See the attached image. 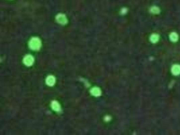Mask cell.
Instances as JSON below:
<instances>
[{
  "instance_id": "obj_1",
  "label": "cell",
  "mask_w": 180,
  "mask_h": 135,
  "mask_svg": "<svg viewBox=\"0 0 180 135\" xmlns=\"http://www.w3.org/2000/svg\"><path fill=\"white\" fill-rule=\"evenodd\" d=\"M29 45L32 50H38L41 47V41L38 37H33L29 41Z\"/></svg>"
},
{
  "instance_id": "obj_2",
  "label": "cell",
  "mask_w": 180,
  "mask_h": 135,
  "mask_svg": "<svg viewBox=\"0 0 180 135\" xmlns=\"http://www.w3.org/2000/svg\"><path fill=\"white\" fill-rule=\"evenodd\" d=\"M56 20L57 22L60 24H62V25H65L67 24V19L65 15L63 14H60L56 16Z\"/></svg>"
},
{
  "instance_id": "obj_3",
  "label": "cell",
  "mask_w": 180,
  "mask_h": 135,
  "mask_svg": "<svg viewBox=\"0 0 180 135\" xmlns=\"http://www.w3.org/2000/svg\"><path fill=\"white\" fill-rule=\"evenodd\" d=\"M23 62L26 66H30L33 64L34 63V58L33 57L30 55H28V56H26L24 58V60H23Z\"/></svg>"
},
{
  "instance_id": "obj_4",
  "label": "cell",
  "mask_w": 180,
  "mask_h": 135,
  "mask_svg": "<svg viewBox=\"0 0 180 135\" xmlns=\"http://www.w3.org/2000/svg\"><path fill=\"white\" fill-rule=\"evenodd\" d=\"M171 72L173 75L178 76L180 74V66L178 64H175L171 68Z\"/></svg>"
},
{
  "instance_id": "obj_5",
  "label": "cell",
  "mask_w": 180,
  "mask_h": 135,
  "mask_svg": "<svg viewBox=\"0 0 180 135\" xmlns=\"http://www.w3.org/2000/svg\"><path fill=\"white\" fill-rule=\"evenodd\" d=\"M46 83L49 86H53L55 83V78L53 76H49L46 78Z\"/></svg>"
},
{
  "instance_id": "obj_6",
  "label": "cell",
  "mask_w": 180,
  "mask_h": 135,
  "mask_svg": "<svg viewBox=\"0 0 180 135\" xmlns=\"http://www.w3.org/2000/svg\"><path fill=\"white\" fill-rule=\"evenodd\" d=\"M90 93H91L93 96L94 97H98L100 96L101 94V89L98 88V87H94L90 91Z\"/></svg>"
},
{
  "instance_id": "obj_7",
  "label": "cell",
  "mask_w": 180,
  "mask_h": 135,
  "mask_svg": "<svg viewBox=\"0 0 180 135\" xmlns=\"http://www.w3.org/2000/svg\"><path fill=\"white\" fill-rule=\"evenodd\" d=\"M51 107L55 111H61V106L57 101H53L51 103Z\"/></svg>"
},
{
  "instance_id": "obj_8",
  "label": "cell",
  "mask_w": 180,
  "mask_h": 135,
  "mask_svg": "<svg viewBox=\"0 0 180 135\" xmlns=\"http://www.w3.org/2000/svg\"><path fill=\"white\" fill-rule=\"evenodd\" d=\"M158 39H159V36L156 34H152L151 36H150V40L153 43H156L158 41Z\"/></svg>"
},
{
  "instance_id": "obj_9",
  "label": "cell",
  "mask_w": 180,
  "mask_h": 135,
  "mask_svg": "<svg viewBox=\"0 0 180 135\" xmlns=\"http://www.w3.org/2000/svg\"><path fill=\"white\" fill-rule=\"evenodd\" d=\"M169 39L173 42H176L178 40V35L176 33H172L169 35Z\"/></svg>"
},
{
  "instance_id": "obj_10",
  "label": "cell",
  "mask_w": 180,
  "mask_h": 135,
  "mask_svg": "<svg viewBox=\"0 0 180 135\" xmlns=\"http://www.w3.org/2000/svg\"><path fill=\"white\" fill-rule=\"evenodd\" d=\"M150 12L152 13V14H158L159 12H160V10H159V8L158 7H156V6H153V7H152L150 8Z\"/></svg>"
}]
</instances>
